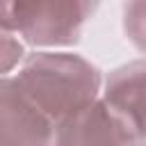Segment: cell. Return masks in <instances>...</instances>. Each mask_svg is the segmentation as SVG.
Returning <instances> with one entry per match:
<instances>
[{
  "label": "cell",
  "mask_w": 146,
  "mask_h": 146,
  "mask_svg": "<svg viewBox=\"0 0 146 146\" xmlns=\"http://www.w3.org/2000/svg\"><path fill=\"white\" fill-rule=\"evenodd\" d=\"M23 59H25V48L18 41V36L0 30V78L11 73Z\"/></svg>",
  "instance_id": "cell-7"
},
{
  "label": "cell",
  "mask_w": 146,
  "mask_h": 146,
  "mask_svg": "<svg viewBox=\"0 0 146 146\" xmlns=\"http://www.w3.org/2000/svg\"><path fill=\"white\" fill-rule=\"evenodd\" d=\"M55 123L23 94L14 75L0 78V146H52Z\"/></svg>",
  "instance_id": "cell-3"
},
{
  "label": "cell",
  "mask_w": 146,
  "mask_h": 146,
  "mask_svg": "<svg viewBox=\"0 0 146 146\" xmlns=\"http://www.w3.org/2000/svg\"><path fill=\"white\" fill-rule=\"evenodd\" d=\"M128 146H146V144H139V141H132V144H128Z\"/></svg>",
  "instance_id": "cell-8"
},
{
  "label": "cell",
  "mask_w": 146,
  "mask_h": 146,
  "mask_svg": "<svg viewBox=\"0 0 146 146\" xmlns=\"http://www.w3.org/2000/svg\"><path fill=\"white\" fill-rule=\"evenodd\" d=\"M100 100L121 119L132 141L146 144V59L116 66L103 80Z\"/></svg>",
  "instance_id": "cell-4"
},
{
  "label": "cell",
  "mask_w": 146,
  "mask_h": 146,
  "mask_svg": "<svg viewBox=\"0 0 146 146\" xmlns=\"http://www.w3.org/2000/svg\"><path fill=\"white\" fill-rule=\"evenodd\" d=\"M94 9V2L82 0L0 2V30L23 36L34 48H66L80 41Z\"/></svg>",
  "instance_id": "cell-2"
},
{
  "label": "cell",
  "mask_w": 146,
  "mask_h": 146,
  "mask_svg": "<svg viewBox=\"0 0 146 146\" xmlns=\"http://www.w3.org/2000/svg\"><path fill=\"white\" fill-rule=\"evenodd\" d=\"M132 137L121 119L98 98L55 123L52 146H128Z\"/></svg>",
  "instance_id": "cell-5"
},
{
  "label": "cell",
  "mask_w": 146,
  "mask_h": 146,
  "mask_svg": "<svg viewBox=\"0 0 146 146\" xmlns=\"http://www.w3.org/2000/svg\"><path fill=\"white\" fill-rule=\"evenodd\" d=\"M14 80L52 123L98 100L103 89V75L89 59L62 50L27 55Z\"/></svg>",
  "instance_id": "cell-1"
},
{
  "label": "cell",
  "mask_w": 146,
  "mask_h": 146,
  "mask_svg": "<svg viewBox=\"0 0 146 146\" xmlns=\"http://www.w3.org/2000/svg\"><path fill=\"white\" fill-rule=\"evenodd\" d=\"M121 21H123V34L125 39L146 55V2H125L121 7Z\"/></svg>",
  "instance_id": "cell-6"
}]
</instances>
